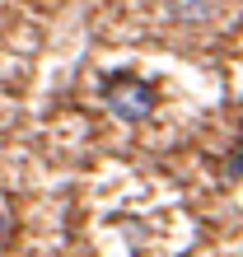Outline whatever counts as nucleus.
<instances>
[{
    "label": "nucleus",
    "mask_w": 243,
    "mask_h": 257,
    "mask_svg": "<svg viewBox=\"0 0 243 257\" xmlns=\"http://www.w3.org/2000/svg\"><path fill=\"white\" fill-rule=\"evenodd\" d=\"M103 103H108V112H117L122 122H145L155 112V89L131 80V75H117V80L103 84Z\"/></svg>",
    "instance_id": "1"
},
{
    "label": "nucleus",
    "mask_w": 243,
    "mask_h": 257,
    "mask_svg": "<svg viewBox=\"0 0 243 257\" xmlns=\"http://www.w3.org/2000/svg\"><path fill=\"white\" fill-rule=\"evenodd\" d=\"M215 10H220V0H169V14L182 24H206Z\"/></svg>",
    "instance_id": "2"
},
{
    "label": "nucleus",
    "mask_w": 243,
    "mask_h": 257,
    "mask_svg": "<svg viewBox=\"0 0 243 257\" xmlns=\"http://www.w3.org/2000/svg\"><path fill=\"white\" fill-rule=\"evenodd\" d=\"M5 234H10V210L0 206V238H5Z\"/></svg>",
    "instance_id": "3"
}]
</instances>
